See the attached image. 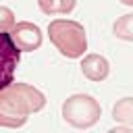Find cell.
<instances>
[{
  "mask_svg": "<svg viewBox=\"0 0 133 133\" xmlns=\"http://www.w3.org/2000/svg\"><path fill=\"white\" fill-rule=\"evenodd\" d=\"M102 116V106L87 94H73L62 102V118L75 129H89Z\"/></svg>",
  "mask_w": 133,
  "mask_h": 133,
  "instance_id": "obj_3",
  "label": "cell"
},
{
  "mask_svg": "<svg viewBox=\"0 0 133 133\" xmlns=\"http://www.w3.org/2000/svg\"><path fill=\"white\" fill-rule=\"evenodd\" d=\"M121 2H123L125 6H133V0H121Z\"/></svg>",
  "mask_w": 133,
  "mask_h": 133,
  "instance_id": "obj_12",
  "label": "cell"
},
{
  "mask_svg": "<svg viewBox=\"0 0 133 133\" xmlns=\"http://www.w3.org/2000/svg\"><path fill=\"white\" fill-rule=\"evenodd\" d=\"M21 60V50L8 31H0V89L15 81V71Z\"/></svg>",
  "mask_w": 133,
  "mask_h": 133,
  "instance_id": "obj_4",
  "label": "cell"
},
{
  "mask_svg": "<svg viewBox=\"0 0 133 133\" xmlns=\"http://www.w3.org/2000/svg\"><path fill=\"white\" fill-rule=\"evenodd\" d=\"M112 118H114L116 123L127 125V127L133 125V98H131V96H125V98H121V100L114 104V108H112Z\"/></svg>",
  "mask_w": 133,
  "mask_h": 133,
  "instance_id": "obj_7",
  "label": "cell"
},
{
  "mask_svg": "<svg viewBox=\"0 0 133 133\" xmlns=\"http://www.w3.org/2000/svg\"><path fill=\"white\" fill-rule=\"evenodd\" d=\"M44 106H46V96L29 83L12 81L0 89V110L4 112L17 116H29L33 112H39Z\"/></svg>",
  "mask_w": 133,
  "mask_h": 133,
  "instance_id": "obj_1",
  "label": "cell"
},
{
  "mask_svg": "<svg viewBox=\"0 0 133 133\" xmlns=\"http://www.w3.org/2000/svg\"><path fill=\"white\" fill-rule=\"evenodd\" d=\"M114 35L123 42H133V15L131 12H125L123 17L116 19L114 27H112Z\"/></svg>",
  "mask_w": 133,
  "mask_h": 133,
  "instance_id": "obj_9",
  "label": "cell"
},
{
  "mask_svg": "<svg viewBox=\"0 0 133 133\" xmlns=\"http://www.w3.org/2000/svg\"><path fill=\"white\" fill-rule=\"evenodd\" d=\"M77 0H37V6L44 15H69L73 12Z\"/></svg>",
  "mask_w": 133,
  "mask_h": 133,
  "instance_id": "obj_8",
  "label": "cell"
},
{
  "mask_svg": "<svg viewBox=\"0 0 133 133\" xmlns=\"http://www.w3.org/2000/svg\"><path fill=\"white\" fill-rule=\"evenodd\" d=\"M8 33H10L12 42L17 44V48H19L21 52H33V50H37V48L42 46V42H44L42 29H39L35 23H31V21H19V23H15Z\"/></svg>",
  "mask_w": 133,
  "mask_h": 133,
  "instance_id": "obj_5",
  "label": "cell"
},
{
  "mask_svg": "<svg viewBox=\"0 0 133 133\" xmlns=\"http://www.w3.org/2000/svg\"><path fill=\"white\" fill-rule=\"evenodd\" d=\"M48 35L54 48L66 58H81L87 50V33L79 21L54 19L48 23Z\"/></svg>",
  "mask_w": 133,
  "mask_h": 133,
  "instance_id": "obj_2",
  "label": "cell"
},
{
  "mask_svg": "<svg viewBox=\"0 0 133 133\" xmlns=\"http://www.w3.org/2000/svg\"><path fill=\"white\" fill-rule=\"evenodd\" d=\"M15 23V12L8 6H0V31H10Z\"/></svg>",
  "mask_w": 133,
  "mask_h": 133,
  "instance_id": "obj_11",
  "label": "cell"
},
{
  "mask_svg": "<svg viewBox=\"0 0 133 133\" xmlns=\"http://www.w3.org/2000/svg\"><path fill=\"white\" fill-rule=\"evenodd\" d=\"M27 123V116H17V114H10V112H4L0 110V127H6V129H19Z\"/></svg>",
  "mask_w": 133,
  "mask_h": 133,
  "instance_id": "obj_10",
  "label": "cell"
},
{
  "mask_svg": "<svg viewBox=\"0 0 133 133\" xmlns=\"http://www.w3.org/2000/svg\"><path fill=\"white\" fill-rule=\"evenodd\" d=\"M81 73L89 81H104L108 77V73H110V64L100 54H87L81 60Z\"/></svg>",
  "mask_w": 133,
  "mask_h": 133,
  "instance_id": "obj_6",
  "label": "cell"
}]
</instances>
